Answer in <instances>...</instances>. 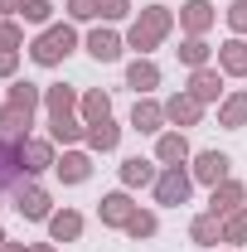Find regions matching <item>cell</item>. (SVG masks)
I'll return each mask as SVG.
<instances>
[{
    "label": "cell",
    "mask_w": 247,
    "mask_h": 252,
    "mask_svg": "<svg viewBox=\"0 0 247 252\" xmlns=\"http://www.w3.org/2000/svg\"><path fill=\"white\" fill-rule=\"evenodd\" d=\"M39 107H44V88H34V83H25V78H15L10 93H5V107H0V136L25 141L30 126H34V117H39Z\"/></svg>",
    "instance_id": "6da1fadb"
},
{
    "label": "cell",
    "mask_w": 247,
    "mask_h": 252,
    "mask_svg": "<svg viewBox=\"0 0 247 252\" xmlns=\"http://www.w3.org/2000/svg\"><path fill=\"white\" fill-rule=\"evenodd\" d=\"M180 20H175V10L170 5H146L136 20H131V30H126V49H136V59H151L155 49H160V39H170Z\"/></svg>",
    "instance_id": "7a4b0ae2"
},
{
    "label": "cell",
    "mask_w": 247,
    "mask_h": 252,
    "mask_svg": "<svg viewBox=\"0 0 247 252\" xmlns=\"http://www.w3.org/2000/svg\"><path fill=\"white\" fill-rule=\"evenodd\" d=\"M78 49V30L68 25V20H59V25H49V30H39L34 34V44H30V59L39 63V68H59L68 54Z\"/></svg>",
    "instance_id": "3957f363"
},
{
    "label": "cell",
    "mask_w": 247,
    "mask_h": 252,
    "mask_svg": "<svg viewBox=\"0 0 247 252\" xmlns=\"http://www.w3.org/2000/svg\"><path fill=\"white\" fill-rule=\"evenodd\" d=\"M155 204L160 209H180L189 204V194H194V175H189V165H160V175H155Z\"/></svg>",
    "instance_id": "277c9868"
},
{
    "label": "cell",
    "mask_w": 247,
    "mask_h": 252,
    "mask_svg": "<svg viewBox=\"0 0 247 252\" xmlns=\"http://www.w3.org/2000/svg\"><path fill=\"white\" fill-rule=\"evenodd\" d=\"M15 214L25 223H49L54 219V199H49V189L44 185H15Z\"/></svg>",
    "instance_id": "5b68a950"
},
{
    "label": "cell",
    "mask_w": 247,
    "mask_h": 252,
    "mask_svg": "<svg viewBox=\"0 0 247 252\" xmlns=\"http://www.w3.org/2000/svg\"><path fill=\"white\" fill-rule=\"evenodd\" d=\"M20 165H25V175H44V170L59 165V146L49 136H25L20 141Z\"/></svg>",
    "instance_id": "8992f818"
},
{
    "label": "cell",
    "mask_w": 247,
    "mask_h": 252,
    "mask_svg": "<svg viewBox=\"0 0 247 252\" xmlns=\"http://www.w3.org/2000/svg\"><path fill=\"white\" fill-rule=\"evenodd\" d=\"M165 122L175 126V131H189V126L204 122V102L189 93V88H180L175 97H165Z\"/></svg>",
    "instance_id": "52a82bcc"
},
{
    "label": "cell",
    "mask_w": 247,
    "mask_h": 252,
    "mask_svg": "<svg viewBox=\"0 0 247 252\" xmlns=\"http://www.w3.org/2000/svg\"><path fill=\"white\" fill-rule=\"evenodd\" d=\"M238 209H247V185L228 175L223 185L209 189V214H214V219H228V214H238Z\"/></svg>",
    "instance_id": "ba28073f"
},
{
    "label": "cell",
    "mask_w": 247,
    "mask_h": 252,
    "mask_svg": "<svg viewBox=\"0 0 247 252\" xmlns=\"http://www.w3.org/2000/svg\"><path fill=\"white\" fill-rule=\"evenodd\" d=\"M136 209H141V204L131 199V189H112V194H102V204H97V219H102V228H126Z\"/></svg>",
    "instance_id": "9c48e42d"
},
{
    "label": "cell",
    "mask_w": 247,
    "mask_h": 252,
    "mask_svg": "<svg viewBox=\"0 0 247 252\" xmlns=\"http://www.w3.org/2000/svg\"><path fill=\"white\" fill-rule=\"evenodd\" d=\"M189 93L199 97L204 107H209V102H223V97H228V78H223V68H214V63H209V68H194V73H189Z\"/></svg>",
    "instance_id": "30bf717a"
},
{
    "label": "cell",
    "mask_w": 247,
    "mask_h": 252,
    "mask_svg": "<svg viewBox=\"0 0 247 252\" xmlns=\"http://www.w3.org/2000/svg\"><path fill=\"white\" fill-rule=\"evenodd\" d=\"M228 170H233V160L223 156V151H199L194 156V165H189V175H194V185H223L228 180Z\"/></svg>",
    "instance_id": "8fae6325"
},
{
    "label": "cell",
    "mask_w": 247,
    "mask_h": 252,
    "mask_svg": "<svg viewBox=\"0 0 247 252\" xmlns=\"http://www.w3.org/2000/svg\"><path fill=\"white\" fill-rule=\"evenodd\" d=\"M214 25H218V5H209V0H185V5H180V30L185 34L204 39Z\"/></svg>",
    "instance_id": "7c38bea8"
},
{
    "label": "cell",
    "mask_w": 247,
    "mask_h": 252,
    "mask_svg": "<svg viewBox=\"0 0 247 252\" xmlns=\"http://www.w3.org/2000/svg\"><path fill=\"white\" fill-rule=\"evenodd\" d=\"M54 175H59L63 185H88L93 180V151H78V146H68L54 165Z\"/></svg>",
    "instance_id": "4fadbf2b"
},
{
    "label": "cell",
    "mask_w": 247,
    "mask_h": 252,
    "mask_svg": "<svg viewBox=\"0 0 247 252\" xmlns=\"http://www.w3.org/2000/svg\"><path fill=\"white\" fill-rule=\"evenodd\" d=\"M131 131H141V136H160V131H165V102H155V97H136V107H131Z\"/></svg>",
    "instance_id": "5bb4252c"
},
{
    "label": "cell",
    "mask_w": 247,
    "mask_h": 252,
    "mask_svg": "<svg viewBox=\"0 0 247 252\" xmlns=\"http://www.w3.org/2000/svg\"><path fill=\"white\" fill-rule=\"evenodd\" d=\"M83 141H88V151H93V156H112V151L122 146V126L112 122V117L88 122V136H83Z\"/></svg>",
    "instance_id": "9a60e30c"
},
{
    "label": "cell",
    "mask_w": 247,
    "mask_h": 252,
    "mask_svg": "<svg viewBox=\"0 0 247 252\" xmlns=\"http://www.w3.org/2000/svg\"><path fill=\"white\" fill-rule=\"evenodd\" d=\"M155 160H160V165H185V160H194L189 136L185 131H160V136H155Z\"/></svg>",
    "instance_id": "2e32d148"
},
{
    "label": "cell",
    "mask_w": 247,
    "mask_h": 252,
    "mask_svg": "<svg viewBox=\"0 0 247 252\" xmlns=\"http://www.w3.org/2000/svg\"><path fill=\"white\" fill-rule=\"evenodd\" d=\"M126 88H136V97H151L160 88V63L155 59H131L126 63Z\"/></svg>",
    "instance_id": "e0dca14e"
},
{
    "label": "cell",
    "mask_w": 247,
    "mask_h": 252,
    "mask_svg": "<svg viewBox=\"0 0 247 252\" xmlns=\"http://www.w3.org/2000/svg\"><path fill=\"white\" fill-rule=\"evenodd\" d=\"M122 49H126V39L117 30H107V25H97V30L88 34V54H93L97 63H117V59H122Z\"/></svg>",
    "instance_id": "ac0fdd59"
},
{
    "label": "cell",
    "mask_w": 247,
    "mask_h": 252,
    "mask_svg": "<svg viewBox=\"0 0 247 252\" xmlns=\"http://www.w3.org/2000/svg\"><path fill=\"white\" fill-rule=\"evenodd\" d=\"M218 68H223V78H247V39H223L218 44Z\"/></svg>",
    "instance_id": "d6986e66"
},
{
    "label": "cell",
    "mask_w": 247,
    "mask_h": 252,
    "mask_svg": "<svg viewBox=\"0 0 247 252\" xmlns=\"http://www.w3.org/2000/svg\"><path fill=\"white\" fill-rule=\"evenodd\" d=\"M83 136H88V122H83L78 112H73V117H49V141H54V146L68 151V146H78Z\"/></svg>",
    "instance_id": "ffe728a7"
},
{
    "label": "cell",
    "mask_w": 247,
    "mask_h": 252,
    "mask_svg": "<svg viewBox=\"0 0 247 252\" xmlns=\"http://www.w3.org/2000/svg\"><path fill=\"white\" fill-rule=\"evenodd\" d=\"M83 238V214L78 209H54L49 219V243H78Z\"/></svg>",
    "instance_id": "44dd1931"
},
{
    "label": "cell",
    "mask_w": 247,
    "mask_h": 252,
    "mask_svg": "<svg viewBox=\"0 0 247 252\" xmlns=\"http://www.w3.org/2000/svg\"><path fill=\"white\" fill-rule=\"evenodd\" d=\"M78 102H83V93H78V88H68V83L44 88V112H49V117H73V112H78Z\"/></svg>",
    "instance_id": "7402d4cb"
},
{
    "label": "cell",
    "mask_w": 247,
    "mask_h": 252,
    "mask_svg": "<svg viewBox=\"0 0 247 252\" xmlns=\"http://www.w3.org/2000/svg\"><path fill=\"white\" fill-rule=\"evenodd\" d=\"M155 160H146V156H126L122 160V189H146V185H155Z\"/></svg>",
    "instance_id": "603a6c76"
},
{
    "label": "cell",
    "mask_w": 247,
    "mask_h": 252,
    "mask_svg": "<svg viewBox=\"0 0 247 252\" xmlns=\"http://www.w3.org/2000/svg\"><path fill=\"white\" fill-rule=\"evenodd\" d=\"M218 126H223V131H243V126H247V93H243V88L218 102Z\"/></svg>",
    "instance_id": "cb8c5ba5"
},
{
    "label": "cell",
    "mask_w": 247,
    "mask_h": 252,
    "mask_svg": "<svg viewBox=\"0 0 247 252\" xmlns=\"http://www.w3.org/2000/svg\"><path fill=\"white\" fill-rule=\"evenodd\" d=\"M25 165H20V141L15 136H0V189L5 185H20Z\"/></svg>",
    "instance_id": "d4e9b609"
},
{
    "label": "cell",
    "mask_w": 247,
    "mask_h": 252,
    "mask_svg": "<svg viewBox=\"0 0 247 252\" xmlns=\"http://www.w3.org/2000/svg\"><path fill=\"white\" fill-rule=\"evenodd\" d=\"M189 243H194V248H218V243H223V219L199 214V219L189 223Z\"/></svg>",
    "instance_id": "484cf974"
},
{
    "label": "cell",
    "mask_w": 247,
    "mask_h": 252,
    "mask_svg": "<svg viewBox=\"0 0 247 252\" xmlns=\"http://www.w3.org/2000/svg\"><path fill=\"white\" fill-rule=\"evenodd\" d=\"M175 54H180V63H185L189 73H194V68H209V59H214L209 39H194V34H185V44H180Z\"/></svg>",
    "instance_id": "4316f807"
},
{
    "label": "cell",
    "mask_w": 247,
    "mask_h": 252,
    "mask_svg": "<svg viewBox=\"0 0 247 252\" xmlns=\"http://www.w3.org/2000/svg\"><path fill=\"white\" fill-rule=\"evenodd\" d=\"M78 117H83V122H102V117H112V93H102V88L83 93V102H78Z\"/></svg>",
    "instance_id": "83f0119b"
},
{
    "label": "cell",
    "mask_w": 247,
    "mask_h": 252,
    "mask_svg": "<svg viewBox=\"0 0 247 252\" xmlns=\"http://www.w3.org/2000/svg\"><path fill=\"white\" fill-rule=\"evenodd\" d=\"M122 233L131 238V243H146V238H155V233H160V219H155L151 209H136V214H131V223H126Z\"/></svg>",
    "instance_id": "f1b7e54d"
},
{
    "label": "cell",
    "mask_w": 247,
    "mask_h": 252,
    "mask_svg": "<svg viewBox=\"0 0 247 252\" xmlns=\"http://www.w3.org/2000/svg\"><path fill=\"white\" fill-rule=\"evenodd\" d=\"M20 20L49 30V25H54V5H49V0H25V5H20Z\"/></svg>",
    "instance_id": "f546056e"
},
{
    "label": "cell",
    "mask_w": 247,
    "mask_h": 252,
    "mask_svg": "<svg viewBox=\"0 0 247 252\" xmlns=\"http://www.w3.org/2000/svg\"><path fill=\"white\" fill-rule=\"evenodd\" d=\"M223 243L247 248V209H238V214H228V219H223Z\"/></svg>",
    "instance_id": "4dcf8cb0"
},
{
    "label": "cell",
    "mask_w": 247,
    "mask_h": 252,
    "mask_svg": "<svg viewBox=\"0 0 247 252\" xmlns=\"http://www.w3.org/2000/svg\"><path fill=\"white\" fill-rule=\"evenodd\" d=\"M223 20H228V30L238 34V39H247V0H228Z\"/></svg>",
    "instance_id": "1f68e13d"
},
{
    "label": "cell",
    "mask_w": 247,
    "mask_h": 252,
    "mask_svg": "<svg viewBox=\"0 0 247 252\" xmlns=\"http://www.w3.org/2000/svg\"><path fill=\"white\" fill-rule=\"evenodd\" d=\"M68 20H78V25L102 20V0H68Z\"/></svg>",
    "instance_id": "d6a6232c"
},
{
    "label": "cell",
    "mask_w": 247,
    "mask_h": 252,
    "mask_svg": "<svg viewBox=\"0 0 247 252\" xmlns=\"http://www.w3.org/2000/svg\"><path fill=\"white\" fill-rule=\"evenodd\" d=\"M0 44H5V49H20V44H25V25H20V20H5V25H0Z\"/></svg>",
    "instance_id": "836d02e7"
},
{
    "label": "cell",
    "mask_w": 247,
    "mask_h": 252,
    "mask_svg": "<svg viewBox=\"0 0 247 252\" xmlns=\"http://www.w3.org/2000/svg\"><path fill=\"white\" fill-rule=\"evenodd\" d=\"M15 73H20V49H5V44H0V83L15 78Z\"/></svg>",
    "instance_id": "e575fe53"
},
{
    "label": "cell",
    "mask_w": 247,
    "mask_h": 252,
    "mask_svg": "<svg viewBox=\"0 0 247 252\" xmlns=\"http://www.w3.org/2000/svg\"><path fill=\"white\" fill-rule=\"evenodd\" d=\"M131 15V0H102V20H126Z\"/></svg>",
    "instance_id": "d590c367"
},
{
    "label": "cell",
    "mask_w": 247,
    "mask_h": 252,
    "mask_svg": "<svg viewBox=\"0 0 247 252\" xmlns=\"http://www.w3.org/2000/svg\"><path fill=\"white\" fill-rule=\"evenodd\" d=\"M20 5L25 0H0V15H20Z\"/></svg>",
    "instance_id": "8d00e7d4"
},
{
    "label": "cell",
    "mask_w": 247,
    "mask_h": 252,
    "mask_svg": "<svg viewBox=\"0 0 247 252\" xmlns=\"http://www.w3.org/2000/svg\"><path fill=\"white\" fill-rule=\"evenodd\" d=\"M0 252H30V248H25V243H5Z\"/></svg>",
    "instance_id": "74e56055"
},
{
    "label": "cell",
    "mask_w": 247,
    "mask_h": 252,
    "mask_svg": "<svg viewBox=\"0 0 247 252\" xmlns=\"http://www.w3.org/2000/svg\"><path fill=\"white\" fill-rule=\"evenodd\" d=\"M30 252H59V248H54V243H34Z\"/></svg>",
    "instance_id": "f35d334b"
},
{
    "label": "cell",
    "mask_w": 247,
    "mask_h": 252,
    "mask_svg": "<svg viewBox=\"0 0 247 252\" xmlns=\"http://www.w3.org/2000/svg\"><path fill=\"white\" fill-rule=\"evenodd\" d=\"M5 243H10V238H5V228H0V248H5Z\"/></svg>",
    "instance_id": "ab89813d"
},
{
    "label": "cell",
    "mask_w": 247,
    "mask_h": 252,
    "mask_svg": "<svg viewBox=\"0 0 247 252\" xmlns=\"http://www.w3.org/2000/svg\"><path fill=\"white\" fill-rule=\"evenodd\" d=\"M0 25H5V15H0Z\"/></svg>",
    "instance_id": "60d3db41"
}]
</instances>
